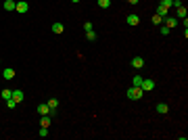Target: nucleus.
Here are the masks:
<instances>
[{
    "label": "nucleus",
    "mask_w": 188,
    "mask_h": 140,
    "mask_svg": "<svg viewBox=\"0 0 188 140\" xmlns=\"http://www.w3.org/2000/svg\"><path fill=\"white\" fill-rule=\"evenodd\" d=\"M142 94H144V90H142L140 86H132V88L128 90V98H130V100H140Z\"/></svg>",
    "instance_id": "1"
},
{
    "label": "nucleus",
    "mask_w": 188,
    "mask_h": 140,
    "mask_svg": "<svg viewBox=\"0 0 188 140\" xmlns=\"http://www.w3.org/2000/svg\"><path fill=\"white\" fill-rule=\"evenodd\" d=\"M155 86H157V84H155L153 80H144V78H142V82H140V88L144 90V92H153V90H155Z\"/></svg>",
    "instance_id": "2"
},
{
    "label": "nucleus",
    "mask_w": 188,
    "mask_h": 140,
    "mask_svg": "<svg viewBox=\"0 0 188 140\" xmlns=\"http://www.w3.org/2000/svg\"><path fill=\"white\" fill-rule=\"evenodd\" d=\"M130 63H132L134 69H142V67H144V59H142V56H134Z\"/></svg>",
    "instance_id": "3"
},
{
    "label": "nucleus",
    "mask_w": 188,
    "mask_h": 140,
    "mask_svg": "<svg viewBox=\"0 0 188 140\" xmlns=\"http://www.w3.org/2000/svg\"><path fill=\"white\" fill-rule=\"evenodd\" d=\"M15 11H17V13H27V11H29V4H27L25 0H19V2H17V8H15Z\"/></svg>",
    "instance_id": "4"
},
{
    "label": "nucleus",
    "mask_w": 188,
    "mask_h": 140,
    "mask_svg": "<svg viewBox=\"0 0 188 140\" xmlns=\"http://www.w3.org/2000/svg\"><path fill=\"white\" fill-rule=\"evenodd\" d=\"M46 105H48V109H50V117H52L54 111H56V107H59V100L56 98H50V100H46Z\"/></svg>",
    "instance_id": "5"
},
{
    "label": "nucleus",
    "mask_w": 188,
    "mask_h": 140,
    "mask_svg": "<svg viewBox=\"0 0 188 140\" xmlns=\"http://www.w3.org/2000/svg\"><path fill=\"white\" fill-rule=\"evenodd\" d=\"M163 21H165V25H167L169 29L178 25V19H176V17H169V15H167V17H163Z\"/></svg>",
    "instance_id": "6"
},
{
    "label": "nucleus",
    "mask_w": 188,
    "mask_h": 140,
    "mask_svg": "<svg viewBox=\"0 0 188 140\" xmlns=\"http://www.w3.org/2000/svg\"><path fill=\"white\" fill-rule=\"evenodd\" d=\"M126 21H128V25H138V23H140V17H138V15H128Z\"/></svg>",
    "instance_id": "7"
},
{
    "label": "nucleus",
    "mask_w": 188,
    "mask_h": 140,
    "mask_svg": "<svg viewBox=\"0 0 188 140\" xmlns=\"http://www.w3.org/2000/svg\"><path fill=\"white\" fill-rule=\"evenodd\" d=\"M2 78H4V80H13V78H15V69H11V67L2 69Z\"/></svg>",
    "instance_id": "8"
},
{
    "label": "nucleus",
    "mask_w": 188,
    "mask_h": 140,
    "mask_svg": "<svg viewBox=\"0 0 188 140\" xmlns=\"http://www.w3.org/2000/svg\"><path fill=\"white\" fill-rule=\"evenodd\" d=\"M2 6H4V11H15V8H17V2H15V0H4Z\"/></svg>",
    "instance_id": "9"
},
{
    "label": "nucleus",
    "mask_w": 188,
    "mask_h": 140,
    "mask_svg": "<svg viewBox=\"0 0 188 140\" xmlns=\"http://www.w3.org/2000/svg\"><path fill=\"white\" fill-rule=\"evenodd\" d=\"M38 113H40V115H50V109H48V105H46V102L38 105Z\"/></svg>",
    "instance_id": "10"
},
{
    "label": "nucleus",
    "mask_w": 188,
    "mask_h": 140,
    "mask_svg": "<svg viewBox=\"0 0 188 140\" xmlns=\"http://www.w3.org/2000/svg\"><path fill=\"white\" fill-rule=\"evenodd\" d=\"M167 111H169V107H167L165 102H159V105H157V113H161V115H165Z\"/></svg>",
    "instance_id": "11"
},
{
    "label": "nucleus",
    "mask_w": 188,
    "mask_h": 140,
    "mask_svg": "<svg viewBox=\"0 0 188 140\" xmlns=\"http://www.w3.org/2000/svg\"><path fill=\"white\" fill-rule=\"evenodd\" d=\"M157 15H159V17H167V15H169V8H165V6H161V4H159Z\"/></svg>",
    "instance_id": "12"
},
{
    "label": "nucleus",
    "mask_w": 188,
    "mask_h": 140,
    "mask_svg": "<svg viewBox=\"0 0 188 140\" xmlns=\"http://www.w3.org/2000/svg\"><path fill=\"white\" fill-rule=\"evenodd\" d=\"M13 98H15L17 102H21V100H23V90H13Z\"/></svg>",
    "instance_id": "13"
},
{
    "label": "nucleus",
    "mask_w": 188,
    "mask_h": 140,
    "mask_svg": "<svg viewBox=\"0 0 188 140\" xmlns=\"http://www.w3.org/2000/svg\"><path fill=\"white\" fill-rule=\"evenodd\" d=\"M0 96H2L4 100H8V98H13V90H8V88H4V90L0 92Z\"/></svg>",
    "instance_id": "14"
},
{
    "label": "nucleus",
    "mask_w": 188,
    "mask_h": 140,
    "mask_svg": "<svg viewBox=\"0 0 188 140\" xmlns=\"http://www.w3.org/2000/svg\"><path fill=\"white\" fill-rule=\"evenodd\" d=\"M63 29H65L63 23H52V32H54V34H63Z\"/></svg>",
    "instance_id": "15"
},
{
    "label": "nucleus",
    "mask_w": 188,
    "mask_h": 140,
    "mask_svg": "<svg viewBox=\"0 0 188 140\" xmlns=\"http://www.w3.org/2000/svg\"><path fill=\"white\" fill-rule=\"evenodd\" d=\"M40 126H44V128H50V115H44V117H42Z\"/></svg>",
    "instance_id": "16"
},
{
    "label": "nucleus",
    "mask_w": 188,
    "mask_h": 140,
    "mask_svg": "<svg viewBox=\"0 0 188 140\" xmlns=\"http://www.w3.org/2000/svg\"><path fill=\"white\" fill-rule=\"evenodd\" d=\"M178 17H180V19H186V8H184V4L178 6Z\"/></svg>",
    "instance_id": "17"
},
{
    "label": "nucleus",
    "mask_w": 188,
    "mask_h": 140,
    "mask_svg": "<svg viewBox=\"0 0 188 140\" xmlns=\"http://www.w3.org/2000/svg\"><path fill=\"white\" fill-rule=\"evenodd\" d=\"M96 2H98L100 8H109V6H111V0H96Z\"/></svg>",
    "instance_id": "18"
},
{
    "label": "nucleus",
    "mask_w": 188,
    "mask_h": 140,
    "mask_svg": "<svg viewBox=\"0 0 188 140\" xmlns=\"http://www.w3.org/2000/svg\"><path fill=\"white\" fill-rule=\"evenodd\" d=\"M38 136L46 138V136H48V128H44V126H42V128H40V132H38Z\"/></svg>",
    "instance_id": "19"
},
{
    "label": "nucleus",
    "mask_w": 188,
    "mask_h": 140,
    "mask_svg": "<svg viewBox=\"0 0 188 140\" xmlns=\"http://www.w3.org/2000/svg\"><path fill=\"white\" fill-rule=\"evenodd\" d=\"M15 105H17L15 98H8V100H6V107H8V109H15Z\"/></svg>",
    "instance_id": "20"
},
{
    "label": "nucleus",
    "mask_w": 188,
    "mask_h": 140,
    "mask_svg": "<svg viewBox=\"0 0 188 140\" xmlns=\"http://www.w3.org/2000/svg\"><path fill=\"white\" fill-rule=\"evenodd\" d=\"M161 21H163V17H159V15H157V13H155V17H153V23H155V25H159V23H161Z\"/></svg>",
    "instance_id": "21"
},
{
    "label": "nucleus",
    "mask_w": 188,
    "mask_h": 140,
    "mask_svg": "<svg viewBox=\"0 0 188 140\" xmlns=\"http://www.w3.org/2000/svg\"><path fill=\"white\" fill-rule=\"evenodd\" d=\"M140 82H142V75H134V82H132V84H134V86H140Z\"/></svg>",
    "instance_id": "22"
},
{
    "label": "nucleus",
    "mask_w": 188,
    "mask_h": 140,
    "mask_svg": "<svg viewBox=\"0 0 188 140\" xmlns=\"http://www.w3.org/2000/svg\"><path fill=\"white\" fill-rule=\"evenodd\" d=\"M86 38H88V40H96V34H94V29H92V32H86Z\"/></svg>",
    "instance_id": "23"
},
{
    "label": "nucleus",
    "mask_w": 188,
    "mask_h": 140,
    "mask_svg": "<svg viewBox=\"0 0 188 140\" xmlns=\"http://www.w3.org/2000/svg\"><path fill=\"white\" fill-rule=\"evenodd\" d=\"M161 6H165V8H171V0H161Z\"/></svg>",
    "instance_id": "24"
},
{
    "label": "nucleus",
    "mask_w": 188,
    "mask_h": 140,
    "mask_svg": "<svg viewBox=\"0 0 188 140\" xmlns=\"http://www.w3.org/2000/svg\"><path fill=\"white\" fill-rule=\"evenodd\" d=\"M84 29H86V32H92V23L86 21V23H84Z\"/></svg>",
    "instance_id": "25"
},
{
    "label": "nucleus",
    "mask_w": 188,
    "mask_h": 140,
    "mask_svg": "<svg viewBox=\"0 0 188 140\" xmlns=\"http://www.w3.org/2000/svg\"><path fill=\"white\" fill-rule=\"evenodd\" d=\"M161 34H163V36H167V34H169V27H167V25H163V27H161Z\"/></svg>",
    "instance_id": "26"
},
{
    "label": "nucleus",
    "mask_w": 188,
    "mask_h": 140,
    "mask_svg": "<svg viewBox=\"0 0 188 140\" xmlns=\"http://www.w3.org/2000/svg\"><path fill=\"white\" fill-rule=\"evenodd\" d=\"M126 2H130V4H138L140 0H126Z\"/></svg>",
    "instance_id": "27"
},
{
    "label": "nucleus",
    "mask_w": 188,
    "mask_h": 140,
    "mask_svg": "<svg viewBox=\"0 0 188 140\" xmlns=\"http://www.w3.org/2000/svg\"><path fill=\"white\" fill-rule=\"evenodd\" d=\"M71 2H80V0H71Z\"/></svg>",
    "instance_id": "28"
}]
</instances>
